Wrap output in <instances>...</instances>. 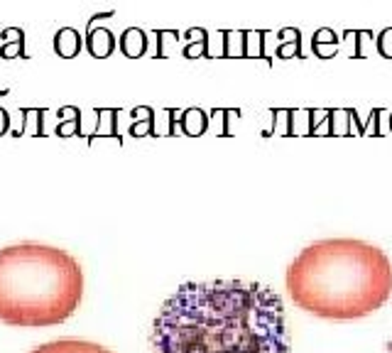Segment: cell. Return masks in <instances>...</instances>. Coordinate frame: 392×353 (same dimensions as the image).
<instances>
[{
  "instance_id": "cell-1",
  "label": "cell",
  "mask_w": 392,
  "mask_h": 353,
  "mask_svg": "<svg viewBox=\"0 0 392 353\" xmlns=\"http://www.w3.org/2000/svg\"><path fill=\"white\" fill-rule=\"evenodd\" d=\"M152 353H289L285 304L245 280L187 282L152 321Z\"/></svg>"
},
{
  "instance_id": "cell-2",
  "label": "cell",
  "mask_w": 392,
  "mask_h": 353,
  "mask_svg": "<svg viewBox=\"0 0 392 353\" xmlns=\"http://www.w3.org/2000/svg\"><path fill=\"white\" fill-rule=\"evenodd\" d=\"M285 285L304 312L319 319L353 321L382 309L392 297V263L373 243L324 238L289 263Z\"/></svg>"
},
{
  "instance_id": "cell-3",
  "label": "cell",
  "mask_w": 392,
  "mask_h": 353,
  "mask_svg": "<svg viewBox=\"0 0 392 353\" xmlns=\"http://www.w3.org/2000/svg\"><path fill=\"white\" fill-rule=\"evenodd\" d=\"M83 270L67 250L45 243L0 248V321L10 326H54L81 304Z\"/></svg>"
},
{
  "instance_id": "cell-4",
  "label": "cell",
  "mask_w": 392,
  "mask_h": 353,
  "mask_svg": "<svg viewBox=\"0 0 392 353\" xmlns=\"http://www.w3.org/2000/svg\"><path fill=\"white\" fill-rule=\"evenodd\" d=\"M30 353H113V351L101 346V343L83 341V339H59V341L42 343V346L32 348Z\"/></svg>"
},
{
  "instance_id": "cell-5",
  "label": "cell",
  "mask_w": 392,
  "mask_h": 353,
  "mask_svg": "<svg viewBox=\"0 0 392 353\" xmlns=\"http://www.w3.org/2000/svg\"><path fill=\"white\" fill-rule=\"evenodd\" d=\"M86 50L94 59H108L116 52V34L108 28H89L86 32Z\"/></svg>"
},
{
  "instance_id": "cell-6",
  "label": "cell",
  "mask_w": 392,
  "mask_h": 353,
  "mask_svg": "<svg viewBox=\"0 0 392 353\" xmlns=\"http://www.w3.org/2000/svg\"><path fill=\"white\" fill-rule=\"evenodd\" d=\"M83 42H86V39L79 34V30L61 28L59 32L54 34V52L61 59H74V57H79V52L83 50Z\"/></svg>"
},
{
  "instance_id": "cell-7",
  "label": "cell",
  "mask_w": 392,
  "mask_h": 353,
  "mask_svg": "<svg viewBox=\"0 0 392 353\" xmlns=\"http://www.w3.org/2000/svg\"><path fill=\"white\" fill-rule=\"evenodd\" d=\"M118 44H121V52L127 59H140V57L147 52V34L140 28H127L125 32L121 34Z\"/></svg>"
},
{
  "instance_id": "cell-8",
  "label": "cell",
  "mask_w": 392,
  "mask_h": 353,
  "mask_svg": "<svg viewBox=\"0 0 392 353\" xmlns=\"http://www.w3.org/2000/svg\"><path fill=\"white\" fill-rule=\"evenodd\" d=\"M245 59H267L262 30H245Z\"/></svg>"
},
{
  "instance_id": "cell-9",
  "label": "cell",
  "mask_w": 392,
  "mask_h": 353,
  "mask_svg": "<svg viewBox=\"0 0 392 353\" xmlns=\"http://www.w3.org/2000/svg\"><path fill=\"white\" fill-rule=\"evenodd\" d=\"M226 59H245V30H226Z\"/></svg>"
},
{
  "instance_id": "cell-10",
  "label": "cell",
  "mask_w": 392,
  "mask_h": 353,
  "mask_svg": "<svg viewBox=\"0 0 392 353\" xmlns=\"http://www.w3.org/2000/svg\"><path fill=\"white\" fill-rule=\"evenodd\" d=\"M157 59H167L172 50L179 44V32L177 30H157Z\"/></svg>"
},
{
  "instance_id": "cell-11",
  "label": "cell",
  "mask_w": 392,
  "mask_h": 353,
  "mask_svg": "<svg viewBox=\"0 0 392 353\" xmlns=\"http://www.w3.org/2000/svg\"><path fill=\"white\" fill-rule=\"evenodd\" d=\"M206 59H226V30L218 32H209V42H206Z\"/></svg>"
},
{
  "instance_id": "cell-12",
  "label": "cell",
  "mask_w": 392,
  "mask_h": 353,
  "mask_svg": "<svg viewBox=\"0 0 392 353\" xmlns=\"http://www.w3.org/2000/svg\"><path fill=\"white\" fill-rule=\"evenodd\" d=\"M0 59H28V54H25V39L0 44Z\"/></svg>"
},
{
  "instance_id": "cell-13",
  "label": "cell",
  "mask_w": 392,
  "mask_h": 353,
  "mask_svg": "<svg viewBox=\"0 0 392 353\" xmlns=\"http://www.w3.org/2000/svg\"><path fill=\"white\" fill-rule=\"evenodd\" d=\"M341 50V42H311V52L316 59H333Z\"/></svg>"
},
{
  "instance_id": "cell-14",
  "label": "cell",
  "mask_w": 392,
  "mask_h": 353,
  "mask_svg": "<svg viewBox=\"0 0 392 353\" xmlns=\"http://www.w3.org/2000/svg\"><path fill=\"white\" fill-rule=\"evenodd\" d=\"M277 59H304L302 42H280L277 44Z\"/></svg>"
},
{
  "instance_id": "cell-15",
  "label": "cell",
  "mask_w": 392,
  "mask_h": 353,
  "mask_svg": "<svg viewBox=\"0 0 392 353\" xmlns=\"http://www.w3.org/2000/svg\"><path fill=\"white\" fill-rule=\"evenodd\" d=\"M375 50L382 54V59H392V28H385L375 39Z\"/></svg>"
},
{
  "instance_id": "cell-16",
  "label": "cell",
  "mask_w": 392,
  "mask_h": 353,
  "mask_svg": "<svg viewBox=\"0 0 392 353\" xmlns=\"http://www.w3.org/2000/svg\"><path fill=\"white\" fill-rule=\"evenodd\" d=\"M206 42H209V39H206ZM206 42H189L182 50L184 59H201V57H206Z\"/></svg>"
},
{
  "instance_id": "cell-17",
  "label": "cell",
  "mask_w": 392,
  "mask_h": 353,
  "mask_svg": "<svg viewBox=\"0 0 392 353\" xmlns=\"http://www.w3.org/2000/svg\"><path fill=\"white\" fill-rule=\"evenodd\" d=\"M184 123L189 125L192 132H199L201 125H204V118H201V110H189L187 116H184Z\"/></svg>"
},
{
  "instance_id": "cell-18",
  "label": "cell",
  "mask_w": 392,
  "mask_h": 353,
  "mask_svg": "<svg viewBox=\"0 0 392 353\" xmlns=\"http://www.w3.org/2000/svg\"><path fill=\"white\" fill-rule=\"evenodd\" d=\"M311 42H341V39H338V34L331 28H319L314 32V37H311Z\"/></svg>"
},
{
  "instance_id": "cell-19",
  "label": "cell",
  "mask_w": 392,
  "mask_h": 353,
  "mask_svg": "<svg viewBox=\"0 0 392 353\" xmlns=\"http://www.w3.org/2000/svg\"><path fill=\"white\" fill-rule=\"evenodd\" d=\"M277 39L280 42H302V32H299V28H282L277 32Z\"/></svg>"
},
{
  "instance_id": "cell-20",
  "label": "cell",
  "mask_w": 392,
  "mask_h": 353,
  "mask_svg": "<svg viewBox=\"0 0 392 353\" xmlns=\"http://www.w3.org/2000/svg\"><path fill=\"white\" fill-rule=\"evenodd\" d=\"M209 39V32L204 28H189L187 30V44L189 42H206Z\"/></svg>"
},
{
  "instance_id": "cell-21",
  "label": "cell",
  "mask_w": 392,
  "mask_h": 353,
  "mask_svg": "<svg viewBox=\"0 0 392 353\" xmlns=\"http://www.w3.org/2000/svg\"><path fill=\"white\" fill-rule=\"evenodd\" d=\"M3 42H17V39H25V32L20 28H6L3 34H0Z\"/></svg>"
},
{
  "instance_id": "cell-22",
  "label": "cell",
  "mask_w": 392,
  "mask_h": 353,
  "mask_svg": "<svg viewBox=\"0 0 392 353\" xmlns=\"http://www.w3.org/2000/svg\"><path fill=\"white\" fill-rule=\"evenodd\" d=\"M6 128H8V113H6L3 108H0V132L6 130Z\"/></svg>"
}]
</instances>
